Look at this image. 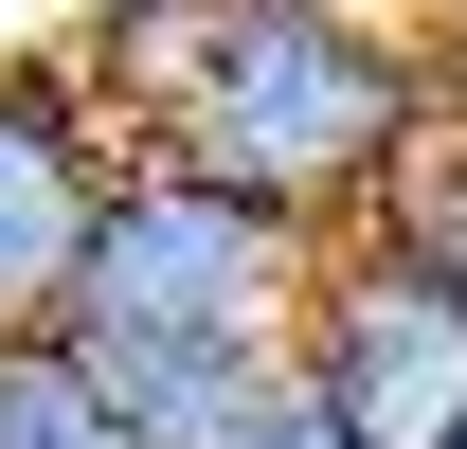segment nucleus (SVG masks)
Instances as JSON below:
<instances>
[{
    "mask_svg": "<svg viewBox=\"0 0 467 449\" xmlns=\"http://www.w3.org/2000/svg\"><path fill=\"white\" fill-rule=\"evenodd\" d=\"M413 144H431V72H413V18L378 0H216V55L162 109V162L270 198L288 234L378 216Z\"/></svg>",
    "mask_w": 467,
    "mask_h": 449,
    "instance_id": "obj_1",
    "label": "nucleus"
},
{
    "mask_svg": "<svg viewBox=\"0 0 467 449\" xmlns=\"http://www.w3.org/2000/svg\"><path fill=\"white\" fill-rule=\"evenodd\" d=\"M324 234H288L270 198L162 162V144H109L90 180V234H72L55 341L72 360H288V287Z\"/></svg>",
    "mask_w": 467,
    "mask_h": 449,
    "instance_id": "obj_2",
    "label": "nucleus"
},
{
    "mask_svg": "<svg viewBox=\"0 0 467 449\" xmlns=\"http://www.w3.org/2000/svg\"><path fill=\"white\" fill-rule=\"evenodd\" d=\"M288 395L342 449H450L467 432V270H431L396 216H342L288 287Z\"/></svg>",
    "mask_w": 467,
    "mask_h": 449,
    "instance_id": "obj_3",
    "label": "nucleus"
},
{
    "mask_svg": "<svg viewBox=\"0 0 467 449\" xmlns=\"http://www.w3.org/2000/svg\"><path fill=\"white\" fill-rule=\"evenodd\" d=\"M90 180H109V109L72 90L55 18H36V37H0V341L55 324L72 234H90Z\"/></svg>",
    "mask_w": 467,
    "mask_h": 449,
    "instance_id": "obj_4",
    "label": "nucleus"
},
{
    "mask_svg": "<svg viewBox=\"0 0 467 449\" xmlns=\"http://www.w3.org/2000/svg\"><path fill=\"white\" fill-rule=\"evenodd\" d=\"M0 449H126V432H109V395H90V360H72L55 324L0 341Z\"/></svg>",
    "mask_w": 467,
    "mask_h": 449,
    "instance_id": "obj_5",
    "label": "nucleus"
},
{
    "mask_svg": "<svg viewBox=\"0 0 467 449\" xmlns=\"http://www.w3.org/2000/svg\"><path fill=\"white\" fill-rule=\"evenodd\" d=\"M378 216H396L413 252H431V270H467V126H431V144H413V162H396V198H378Z\"/></svg>",
    "mask_w": 467,
    "mask_h": 449,
    "instance_id": "obj_6",
    "label": "nucleus"
},
{
    "mask_svg": "<svg viewBox=\"0 0 467 449\" xmlns=\"http://www.w3.org/2000/svg\"><path fill=\"white\" fill-rule=\"evenodd\" d=\"M234 449H342V432H324L306 395H270V413H252V432H234Z\"/></svg>",
    "mask_w": 467,
    "mask_h": 449,
    "instance_id": "obj_7",
    "label": "nucleus"
},
{
    "mask_svg": "<svg viewBox=\"0 0 467 449\" xmlns=\"http://www.w3.org/2000/svg\"><path fill=\"white\" fill-rule=\"evenodd\" d=\"M36 18H55V0H0V37H36Z\"/></svg>",
    "mask_w": 467,
    "mask_h": 449,
    "instance_id": "obj_8",
    "label": "nucleus"
},
{
    "mask_svg": "<svg viewBox=\"0 0 467 449\" xmlns=\"http://www.w3.org/2000/svg\"><path fill=\"white\" fill-rule=\"evenodd\" d=\"M55 18H72V0H55Z\"/></svg>",
    "mask_w": 467,
    "mask_h": 449,
    "instance_id": "obj_9",
    "label": "nucleus"
},
{
    "mask_svg": "<svg viewBox=\"0 0 467 449\" xmlns=\"http://www.w3.org/2000/svg\"><path fill=\"white\" fill-rule=\"evenodd\" d=\"M450 449H467V432H450Z\"/></svg>",
    "mask_w": 467,
    "mask_h": 449,
    "instance_id": "obj_10",
    "label": "nucleus"
}]
</instances>
